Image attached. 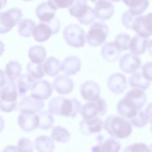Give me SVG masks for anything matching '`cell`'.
Returning <instances> with one entry per match:
<instances>
[{"instance_id": "6da1fadb", "label": "cell", "mask_w": 152, "mask_h": 152, "mask_svg": "<svg viewBox=\"0 0 152 152\" xmlns=\"http://www.w3.org/2000/svg\"><path fill=\"white\" fill-rule=\"evenodd\" d=\"M146 100V95L143 90L138 88L132 89L118 102V112L125 118H132L145 104Z\"/></svg>"}, {"instance_id": "7a4b0ae2", "label": "cell", "mask_w": 152, "mask_h": 152, "mask_svg": "<svg viewBox=\"0 0 152 152\" xmlns=\"http://www.w3.org/2000/svg\"><path fill=\"white\" fill-rule=\"evenodd\" d=\"M80 103L75 98L57 96L52 99L48 104L50 113L74 117L80 112Z\"/></svg>"}, {"instance_id": "3957f363", "label": "cell", "mask_w": 152, "mask_h": 152, "mask_svg": "<svg viewBox=\"0 0 152 152\" xmlns=\"http://www.w3.org/2000/svg\"><path fill=\"white\" fill-rule=\"evenodd\" d=\"M105 130L116 138H124L128 137L132 131L130 124L124 118L112 115L106 119L104 124Z\"/></svg>"}, {"instance_id": "277c9868", "label": "cell", "mask_w": 152, "mask_h": 152, "mask_svg": "<svg viewBox=\"0 0 152 152\" xmlns=\"http://www.w3.org/2000/svg\"><path fill=\"white\" fill-rule=\"evenodd\" d=\"M64 38L69 46L76 48L83 47L85 42L84 30L78 25L70 24L64 28Z\"/></svg>"}, {"instance_id": "5b68a950", "label": "cell", "mask_w": 152, "mask_h": 152, "mask_svg": "<svg viewBox=\"0 0 152 152\" xmlns=\"http://www.w3.org/2000/svg\"><path fill=\"white\" fill-rule=\"evenodd\" d=\"M108 33V28L106 24L95 22L91 26L86 35L87 42L92 46H99L105 41Z\"/></svg>"}, {"instance_id": "8992f818", "label": "cell", "mask_w": 152, "mask_h": 152, "mask_svg": "<svg viewBox=\"0 0 152 152\" xmlns=\"http://www.w3.org/2000/svg\"><path fill=\"white\" fill-rule=\"evenodd\" d=\"M23 16L21 10L14 8L0 13V34L10 31L17 24Z\"/></svg>"}, {"instance_id": "52a82bcc", "label": "cell", "mask_w": 152, "mask_h": 152, "mask_svg": "<svg viewBox=\"0 0 152 152\" xmlns=\"http://www.w3.org/2000/svg\"><path fill=\"white\" fill-rule=\"evenodd\" d=\"M106 109V102L99 98L94 101H89L83 105L80 112L83 119H89L104 115Z\"/></svg>"}, {"instance_id": "ba28073f", "label": "cell", "mask_w": 152, "mask_h": 152, "mask_svg": "<svg viewBox=\"0 0 152 152\" xmlns=\"http://www.w3.org/2000/svg\"><path fill=\"white\" fill-rule=\"evenodd\" d=\"M152 19L151 13L145 16H136L133 21L132 29L138 35L148 38L152 34Z\"/></svg>"}, {"instance_id": "9c48e42d", "label": "cell", "mask_w": 152, "mask_h": 152, "mask_svg": "<svg viewBox=\"0 0 152 152\" xmlns=\"http://www.w3.org/2000/svg\"><path fill=\"white\" fill-rule=\"evenodd\" d=\"M44 106L42 100L37 99L31 95L23 97L20 102L18 107L20 112L35 114L40 112Z\"/></svg>"}, {"instance_id": "30bf717a", "label": "cell", "mask_w": 152, "mask_h": 152, "mask_svg": "<svg viewBox=\"0 0 152 152\" xmlns=\"http://www.w3.org/2000/svg\"><path fill=\"white\" fill-rule=\"evenodd\" d=\"M31 95L39 100L47 99L51 95L53 88L50 84L45 80L35 81L30 89Z\"/></svg>"}, {"instance_id": "8fae6325", "label": "cell", "mask_w": 152, "mask_h": 152, "mask_svg": "<svg viewBox=\"0 0 152 152\" xmlns=\"http://www.w3.org/2000/svg\"><path fill=\"white\" fill-rule=\"evenodd\" d=\"M141 65L140 58L131 53L124 55L119 60L120 69L123 72L128 73L135 72L139 69Z\"/></svg>"}, {"instance_id": "7c38bea8", "label": "cell", "mask_w": 152, "mask_h": 152, "mask_svg": "<svg viewBox=\"0 0 152 152\" xmlns=\"http://www.w3.org/2000/svg\"><path fill=\"white\" fill-rule=\"evenodd\" d=\"M80 93L86 100L94 101L99 98L100 87L96 83L92 80H87L82 85Z\"/></svg>"}, {"instance_id": "4fadbf2b", "label": "cell", "mask_w": 152, "mask_h": 152, "mask_svg": "<svg viewBox=\"0 0 152 152\" xmlns=\"http://www.w3.org/2000/svg\"><path fill=\"white\" fill-rule=\"evenodd\" d=\"M19 126L23 131L28 132L38 127L39 119L37 115L34 113L20 112L18 118Z\"/></svg>"}, {"instance_id": "5bb4252c", "label": "cell", "mask_w": 152, "mask_h": 152, "mask_svg": "<svg viewBox=\"0 0 152 152\" xmlns=\"http://www.w3.org/2000/svg\"><path fill=\"white\" fill-rule=\"evenodd\" d=\"M107 85L112 92L119 94L123 92L127 86V80L124 75L115 73L111 75L107 80Z\"/></svg>"}, {"instance_id": "9a60e30c", "label": "cell", "mask_w": 152, "mask_h": 152, "mask_svg": "<svg viewBox=\"0 0 152 152\" xmlns=\"http://www.w3.org/2000/svg\"><path fill=\"white\" fill-rule=\"evenodd\" d=\"M95 16L102 20L109 19L113 15L114 8L109 1L102 0L96 3L94 10Z\"/></svg>"}, {"instance_id": "2e32d148", "label": "cell", "mask_w": 152, "mask_h": 152, "mask_svg": "<svg viewBox=\"0 0 152 152\" xmlns=\"http://www.w3.org/2000/svg\"><path fill=\"white\" fill-rule=\"evenodd\" d=\"M53 85L54 89L58 94H66L72 91L74 84L72 80L69 77L60 75L54 79Z\"/></svg>"}, {"instance_id": "e0dca14e", "label": "cell", "mask_w": 152, "mask_h": 152, "mask_svg": "<svg viewBox=\"0 0 152 152\" xmlns=\"http://www.w3.org/2000/svg\"><path fill=\"white\" fill-rule=\"evenodd\" d=\"M102 126V122L98 117L89 119H83L80 124L81 131L86 135L100 132Z\"/></svg>"}, {"instance_id": "ac0fdd59", "label": "cell", "mask_w": 152, "mask_h": 152, "mask_svg": "<svg viewBox=\"0 0 152 152\" xmlns=\"http://www.w3.org/2000/svg\"><path fill=\"white\" fill-rule=\"evenodd\" d=\"M18 93L16 86L14 82L9 81L2 87L0 90V101L7 102H17Z\"/></svg>"}, {"instance_id": "d6986e66", "label": "cell", "mask_w": 152, "mask_h": 152, "mask_svg": "<svg viewBox=\"0 0 152 152\" xmlns=\"http://www.w3.org/2000/svg\"><path fill=\"white\" fill-rule=\"evenodd\" d=\"M121 52L114 42H107L102 45L101 54L103 58L107 61L112 62L119 57Z\"/></svg>"}, {"instance_id": "ffe728a7", "label": "cell", "mask_w": 152, "mask_h": 152, "mask_svg": "<svg viewBox=\"0 0 152 152\" xmlns=\"http://www.w3.org/2000/svg\"><path fill=\"white\" fill-rule=\"evenodd\" d=\"M81 62L80 59L75 56H70L66 58L61 66V70L68 75L75 74L80 69Z\"/></svg>"}, {"instance_id": "44dd1931", "label": "cell", "mask_w": 152, "mask_h": 152, "mask_svg": "<svg viewBox=\"0 0 152 152\" xmlns=\"http://www.w3.org/2000/svg\"><path fill=\"white\" fill-rule=\"evenodd\" d=\"M129 119L132 124L139 128L144 126L148 123L151 121V103L145 110H139L136 115Z\"/></svg>"}, {"instance_id": "7402d4cb", "label": "cell", "mask_w": 152, "mask_h": 152, "mask_svg": "<svg viewBox=\"0 0 152 152\" xmlns=\"http://www.w3.org/2000/svg\"><path fill=\"white\" fill-rule=\"evenodd\" d=\"M55 13V10L46 2L40 4L36 10V15L41 22L46 24L50 23L54 18Z\"/></svg>"}, {"instance_id": "603a6c76", "label": "cell", "mask_w": 152, "mask_h": 152, "mask_svg": "<svg viewBox=\"0 0 152 152\" xmlns=\"http://www.w3.org/2000/svg\"><path fill=\"white\" fill-rule=\"evenodd\" d=\"M32 34L36 41L42 42L48 39L53 34L51 29L48 25L41 22L35 27Z\"/></svg>"}, {"instance_id": "cb8c5ba5", "label": "cell", "mask_w": 152, "mask_h": 152, "mask_svg": "<svg viewBox=\"0 0 152 152\" xmlns=\"http://www.w3.org/2000/svg\"><path fill=\"white\" fill-rule=\"evenodd\" d=\"M149 41L147 38L137 35L131 39L129 48L131 52L136 55H139L145 51Z\"/></svg>"}, {"instance_id": "d4e9b609", "label": "cell", "mask_w": 152, "mask_h": 152, "mask_svg": "<svg viewBox=\"0 0 152 152\" xmlns=\"http://www.w3.org/2000/svg\"><path fill=\"white\" fill-rule=\"evenodd\" d=\"M42 68L44 71L51 77L56 75L61 70V65L59 60L53 57L47 58L43 63Z\"/></svg>"}, {"instance_id": "484cf974", "label": "cell", "mask_w": 152, "mask_h": 152, "mask_svg": "<svg viewBox=\"0 0 152 152\" xmlns=\"http://www.w3.org/2000/svg\"><path fill=\"white\" fill-rule=\"evenodd\" d=\"M34 145L39 152H52L55 147L53 140L46 135H42L37 137L34 141Z\"/></svg>"}, {"instance_id": "4316f807", "label": "cell", "mask_w": 152, "mask_h": 152, "mask_svg": "<svg viewBox=\"0 0 152 152\" xmlns=\"http://www.w3.org/2000/svg\"><path fill=\"white\" fill-rule=\"evenodd\" d=\"M129 7V11L132 15L142 14L149 5L148 0H128L125 4Z\"/></svg>"}, {"instance_id": "83f0119b", "label": "cell", "mask_w": 152, "mask_h": 152, "mask_svg": "<svg viewBox=\"0 0 152 152\" xmlns=\"http://www.w3.org/2000/svg\"><path fill=\"white\" fill-rule=\"evenodd\" d=\"M121 148L119 143L113 138H109L92 149L95 152H118Z\"/></svg>"}, {"instance_id": "f1b7e54d", "label": "cell", "mask_w": 152, "mask_h": 152, "mask_svg": "<svg viewBox=\"0 0 152 152\" xmlns=\"http://www.w3.org/2000/svg\"><path fill=\"white\" fill-rule=\"evenodd\" d=\"M22 70L21 64L17 61H10L6 65L5 73L9 81L14 82L20 75Z\"/></svg>"}, {"instance_id": "f546056e", "label": "cell", "mask_w": 152, "mask_h": 152, "mask_svg": "<svg viewBox=\"0 0 152 152\" xmlns=\"http://www.w3.org/2000/svg\"><path fill=\"white\" fill-rule=\"evenodd\" d=\"M47 54L44 48L41 46L35 45L31 47L28 51V56L31 62L41 63L45 59Z\"/></svg>"}, {"instance_id": "4dcf8cb0", "label": "cell", "mask_w": 152, "mask_h": 152, "mask_svg": "<svg viewBox=\"0 0 152 152\" xmlns=\"http://www.w3.org/2000/svg\"><path fill=\"white\" fill-rule=\"evenodd\" d=\"M129 81L131 87L143 90L147 89L151 84V81L145 78L141 73L138 72L132 74Z\"/></svg>"}, {"instance_id": "1f68e13d", "label": "cell", "mask_w": 152, "mask_h": 152, "mask_svg": "<svg viewBox=\"0 0 152 152\" xmlns=\"http://www.w3.org/2000/svg\"><path fill=\"white\" fill-rule=\"evenodd\" d=\"M35 81L34 79L28 74L20 75L18 81V91L20 96L24 95L31 89Z\"/></svg>"}, {"instance_id": "d6a6232c", "label": "cell", "mask_w": 152, "mask_h": 152, "mask_svg": "<svg viewBox=\"0 0 152 152\" xmlns=\"http://www.w3.org/2000/svg\"><path fill=\"white\" fill-rule=\"evenodd\" d=\"M35 25V22L31 19H23L19 23L18 32L21 36L24 37H30Z\"/></svg>"}, {"instance_id": "836d02e7", "label": "cell", "mask_w": 152, "mask_h": 152, "mask_svg": "<svg viewBox=\"0 0 152 152\" xmlns=\"http://www.w3.org/2000/svg\"><path fill=\"white\" fill-rule=\"evenodd\" d=\"M51 136L53 140L58 142L66 143L69 140L70 134L65 128L57 126L53 128Z\"/></svg>"}, {"instance_id": "e575fe53", "label": "cell", "mask_w": 152, "mask_h": 152, "mask_svg": "<svg viewBox=\"0 0 152 152\" xmlns=\"http://www.w3.org/2000/svg\"><path fill=\"white\" fill-rule=\"evenodd\" d=\"M88 6L87 0H74L69 11L72 16L77 18L85 12Z\"/></svg>"}, {"instance_id": "d590c367", "label": "cell", "mask_w": 152, "mask_h": 152, "mask_svg": "<svg viewBox=\"0 0 152 152\" xmlns=\"http://www.w3.org/2000/svg\"><path fill=\"white\" fill-rule=\"evenodd\" d=\"M37 115L39 119L38 128L47 130L53 126L54 119L49 112L47 111L39 112Z\"/></svg>"}, {"instance_id": "8d00e7d4", "label": "cell", "mask_w": 152, "mask_h": 152, "mask_svg": "<svg viewBox=\"0 0 152 152\" xmlns=\"http://www.w3.org/2000/svg\"><path fill=\"white\" fill-rule=\"evenodd\" d=\"M26 67L28 74L34 79H40L45 75L41 63L30 62L28 63Z\"/></svg>"}, {"instance_id": "74e56055", "label": "cell", "mask_w": 152, "mask_h": 152, "mask_svg": "<svg viewBox=\"0 0 152 152\" xmlns=\"http://www.w3.org/2000/svg\"><path fill=\"white\" fill-rule=\"evenodd\" d=\"M131 38L129 35L126 33H121L116 36L114 43L121 50L129 49Z\"/></svg>"}, {"instance_id": "f35d334b", "label": "cell", "mask_w": 152, "mask_h": 152, "mask_svg": "<svg viewBox=\"0 0 152 152\" xmlns=\"http://www.w3.org/2000/svg\"><path fill=\"white\" fill-rule=\"evenodd\" d=\"M95 17L94 10L88 6L85 12L77 19L80 23L88 25L94 20Z\"/></svg>"}, {"instance_id": "ab89813d", "label": "cell", "mask_w": 152, "mask_h": 152, "mask_svg": "<svg viewBox=\"0 0 152 152\" xmlns=\"http://www.w3.org/2000/svg\"><path fill=\"white\" fill-rule=\"evenodd\" d=\"M74 0H48L47 3L53 9L56 10L60 8L70 7Z\"/></svg>"}, {"instance_id": "60d3db41", "label": "cell", "mask_w": 152, "mask_h": 152, "mask_svg": "<svg viewBox=\"0 0 152 152\" xmlns=\"http://www.w3.org/2000/svg\"><path fill=\"white\" fill-rule=\"evenodd\" d=\"M18 151L32 152L33 148L31 141L28 138L21 137L18 140L17 146Z\"/></svg>"}, {"instance_id": "b9f144b4", "label": "cell", "mask_w": 152, "mask_h": 152, "mask_svg": "<svg viewBox=\"0 0 152 152\" xmlns=\"http://www.w3.org/2000/svg\"><path fill=\"white\" fill-rule=\"evenodd\" d=\"M124 152H150V148L145 144L142 143L134 144L126 147Z\"/></svg>"}, {"instance_id": "7bdbcfd3", "label": "cell", "mask_w": 152, "mask_h": 152, "mask_svg": "<svg viewBox=\"0 0 152 152\" xmlns=\"http://www.w3.org/2000/svg\"><path fill=\"white\" fill-rule=\"evenodd\" d=\"M136 16L131 15L129 10L125 12L122 14L121 20L123 25L126 28L132 29L133 21Z\"/></svg>"}, {"instance_id": "ee69618b", "label": "cell", "mask_w": 152, "mask_h": 152, "mask_svg": "<svg viewBox=\"0 0 152 152\" xmlns=\"http://www.w3.org/2000/svg\"><path fill=\"white\" fill-rule=\"evenodd\" d=\"M152 62H148L141 67L142 75L146 79L152 80Z\"/></svg>"}, {"instance_id": "f6af8a7d", "label": "cell", "mask_w": 152, "mask_h": 152, "mask_svg": "<svg viewBox=\"0 0 152 152\" xmlns=\"http://www.w3.org/2000/svg\"><path fill=\"white\" fill-rule=\"evenodd\" d=\"M17 102L9 103L0 101V109L2 111L9 113L13 111L15 108Z\"/></svg>"}, {"instance_id": "bcb514c9", "label": "cell", "mask_w": 152, "mask_h": 152, "mask_svg": "<svg viewBox=\"0 0 152 152\" xmlns=\"http://www.w3.org/2000/svg\"><path fill=\"white\" fill-rule=\"evenodd\" d=\"M6 82L4 73L2 70L0 69V88L3 86Z\"/></svg>"}, {"instance_id": "7dc6e473", "label": "cell", "mask_w": 152, "mask_h": 152, "mask_svg": "<svg viewBox=\"0 0 152 152\" xmlns=\"http://www.w3.org/2000/svg\"><path fill=\"white\" fill-rule=\"evenodd\" d=\"M4 151H18L17 146L12 145H8L5 147L4 150Z\"/></svg>"}, {"instance_id": "c3c4849f", "label": "cell", "mask_w": 152, "mask_h": 152, "mask_svg": "<svg viewBox=\"0 0 152 152\" xmlns=\"http://www.w3.org/2000/svg\"><path fill=\"white\" fill-rule=\"evenodd\" d=\"M4 121L1 116L0 115V132L4 129Z\"/></svg>"}, {"instance_id": "681fc988", "label": "cell", "mask_w": 152, "mask_h": 152, "mask_svg": "<svg viewBox=\"0 0 152 152\" xmlns=\"http://www.w3.org/2000/svg\"><path fill=\"white\" fill-rule=\"evenodd\" d=\"M4 45L0 40V56L3 53L4 51Z\"/></svg>"}, {"instance_id": "f907efd6", "label": "cell", "mask_w": 152, "mask_h": 152, "mask_svg": "<svg viewBox=\"0 0 152 152\" xmlns=\"http://www.w3.org/2000/svg\"><path fill=\"white\" fill-rule=\"evenodd\" d=\"M7 1V0H0V10L5 6Z\"/></svg>"}, {"instance_id": "816d5d0a", "label": "cell", "mask_w": 152, "mask_h": 152, "mask_svg": "<svg viewBox=\"0 0 152 152\" xmlns=\"http://www.w3.org/2000/svg\"><path fill=\"white\" fill-rule=\"evenodd\" d=\"M90 0L92 2H93L96 3L97 2H98L99 1H101V0Z\"/></svg>"}, {"instance_id": "f5cc1de1", "label": "cell", "mask_w": 152, "mask_h": 152, "mask_svg": "<svg viewBox=\"0 0 152 152\" xmlns=\"http://www.w3.org/2000/svg\"><path fill=\"white\" fill-rule=\"evenodd\" d=\"M111 1L114 2H118L119 1L121 0H111Z\"/></svg>"}, {"instance_id": "db71d44e", "label": "cell", "mask_w": 152, "mask_h": 152, "mask_svg": "<svg viewBox=\"0 0 152 152\" xmlns=\"http://www.w3.org/2000/svg\"><path fill=\"white\" fill-rule=\"evenodd\" d=\"M24 1H32L33 0H22Z\"/></svg>"}]
</instances>
